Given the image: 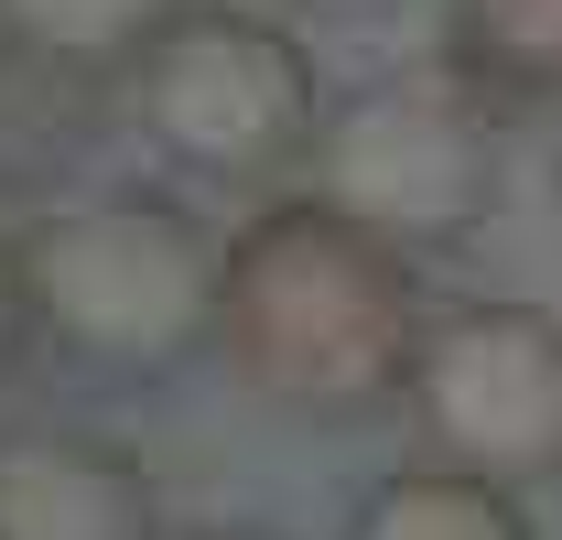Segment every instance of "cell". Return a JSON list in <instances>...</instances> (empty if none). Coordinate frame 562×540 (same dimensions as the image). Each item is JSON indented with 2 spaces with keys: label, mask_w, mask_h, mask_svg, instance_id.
I'll use <instances>...</instances> for the list:
<instances>
[{
  "label": "cell",
  "mask_w": 562,
  "mask_h": 540,
  "mask_svg": "<svg viewBox=\"0 0 562 540\" xmlns=\"http://www.w3.org/2000/svg\"><path fill=\"white\" fill-rule=\"evenodd\" d=\"M227 336L249 379L303 410H368L422 357L412 249L368 238L336 205H271L227 238Z\"/></svg>",
  "instance_id": "6da1fadb"
},
{
  "label": "cell",
  "mask_w": 562,
  "mask_h": 540,
  "mask_svg": "<svg viewBox=\"0 0 562 540\" xmlns=\"http://www.w3.org/2000/svg\"><path fill=\"white\" fill-rule=\"evenodd\" d=\"M22 270H33V314L109 368H173L227 325V249H206V227L162 195L55 205Z\"/></svg>",
  "instance_id": "7a4b0ae2"
},
{
  "label": "cell",
  "mask_w": 562,
  "mask_h": 540,
  "mask_svg": "<svg viewBox=\"0 0 562 540\" xmlns=\"http://www.w3.org/2000/svg\"><path fill=\"white\" fill-rule=\"evenodd\" d=\"M314 184L336 216H357L390 249H443L465 227H487L497 205V140L476 87L454 76H379L314 140Z\"/></svg>",
  "instance_id": "3957f363"
},
{
  "label": "cell",
  "mask_w": 562,
  "mask_h": 540,
  "mask_svg": "<svg viewBox=\"0 0 562 540\" xmlns=\"http://www.w3.org/2000/svg\"><path fill=\"white\" fill-rule=\"evenodd\" d=\"M140 120L195 173H271L314 131V66L249 11H184L140 44Z\"/></svg>",
  "instance_id": "277c9868"
},
{
  "label": "cell",
  "mask_w": 562,
  "mask_h": 540,
  "mask_svg": "<svg viewBox=\"0 0 562 540\" xmlns=\"http://www.w3.org/2000/svg\"><path fill=\"white\" fill-rule=\"evenodd\" d=\"M412 401L443 465L487 475V486L562 475V325L541 303H465L422 325Z\"/></svg>",
  "instance_id": "5b68a950"
},
{
  "label": "cell",
  "mask_w": 562,
  "mask_h": 540,
  "mask_svg": "<svg viewBox=\"0 0 562 540\" xmlns=\"http://www.w3.org/2000/svg\"><path fill=\"white\" fill-rule=\"evenodd\" d=\"M0 540H151V486L87 432H0Z\"/></svg>",
  "instance_id": "8992f818"
},
{
  "label": "cell",
  "mask_w": 562,
  "mask_h": 540,
  "mask_svg": "<svg viewBox=\"0 0 562 540\" xmlns=\"http://www.w3.org/2000/svg\"><path fill=\"white\" fill-rule=\"evenodd\" d=\"M357 540H530V519H519V497L487 486V475L412 465L357 508Z\"/></svg>",
  "instance_id": "52a82bcc"
},
{
  "label": "cell",
  "mask_w": 562,
  "mask_h": 540,
  "mask_svg": "<svg viewBox=\"0 0 562 540\" xmlns=\"http://www.w3.org/2000/svg\"><path fill=\"white\" fill-rule=\"evenodd\" d=\"M0 11H11V33H22L33 55L87 66V55H140L173 0H0Z\"/></svg>",
  "instance_id": "ba28073f"
},
{
  "label": "cell",
  "mask_w": 562,
  "mask_h": 540,
  "mask_svg": "<svg viewBox=\"0 0 562 540\" xmlns=\"http://www.w3.org/2000/svg\"><path fill=\"white\" fill-rule=\"evenodd\" d=\"M454 33L508 87H562V0H454Z\"/></svg>",
  "instance_id": "9c48e42d"
},
{
  "label": "cell",
  "mask_w": 562,
  "mask_h": 540,
  "mask_svg": "<svg viewBox=\"0 0 562 540\" xmlns=\"http://www.w3.org/2000/svg\"><path fill=\"white\" fill-rule=\"evenodd\" d=\"M22 314H33V270H22V249L0 238V357L22 346Z\"/></svg>",
  "instance_id": "30bf717a"
},
{
  "label": "cell",
  "mask_w": 562,
  "mask_h": 540,
  "mask_svg": "<svg viewBox=\"0 0 562 540\" xmlns=\"http://www.w3.org/2000/svg\"><path fill=\"white\" fill-rule=\"evenodd\" d=\"M292 11H379V0H292Z\"/></svg>",
  "instance_id": "8fae6325"
}]
</instances>
